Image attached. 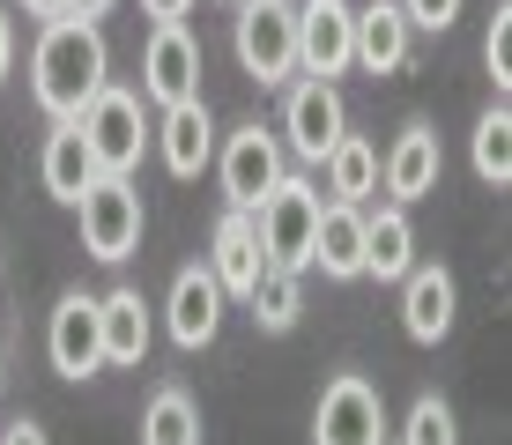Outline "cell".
<instances>
[{
	"label": "cell",
	"mask_w": 512,
	"mask_h": 445,
	"mask_svg": "<svg viewBox=\"0 0 512 445\" xmlns=\"http://www.w3.org/2000/svg\"><path fill=\"white\" fill-rule=\"evenodd\" d=\"M30 82H38V104L52 119H75L82 104L104 89V38H97V23L52 15L38 52H30Z\"/></svg>",
	"instance_id": "1"
},
{
	"label": "cell",
	"mask_w": 512,
	"mask_h": 445,
	"mask_svg": "<svg viewBox=\"0 0 512 445\" xmlns=\"http://www.w3.org/2000/svg\"><path fill=\"white\" fill-rule=\"evenodd\" d=\"M312 223H320V186L282 171L275 186L260 193V208H253V230H260L268 267H297V275H305L312 267Z\"/></svg>",
	"instance_id": "2"
},
{
	"label": "cell",
	"mask_w": 512,
	"mask_h": 445,
	"mask_svg": "<svg viewBox=\"0 0 512 445\" xmlns=\"http://www.w3.org/2000/svg\"><path fill=\"white\" fill-rule=\"evenodd\" d=\"M75 216H82V245H90V260L119 267L141 245V186H134V178H119V171H97L90 186H82Z\"/></svg>",
	"instance_id": "3"
},
{
	"label": "cell",
	"mask_w": 512,
	"mask_h": 445,
	"mask_svg": "<svg viewBox=\"0 0 512 445\" xmlns=\"http://www.w3.org/2000/svg\"><path fill=\"white\" fill-rule=\"evenodd\" d=\"M75 127H82V141H90L97 171H119V178H127V171L141 164L149 127H141V97H134V89H112V82H104L97 97L75 112Z\"/></svg>",
	"instance_id": "4"
},
{
	"label": "cell",
	"mask_w": 512,
	"mask_h": 445,
	"mask_svg": "<svg viewBox=\"0 0 512 445\" xmlns=\"http://www.w3.org/2000/svg\"><path fill=\"white\" fill-rule=\"evenodd\" d=\"M231 38H238V67L253 82L297 75V8H290V0H245Z\"/></svg>",
	"instance_id": "5"
},
{
	"label": "cell",
	"mask_w": 512,
	"mask_h": 445,
	"mask_svg": "<svg viewBox=\"0 0 512 445\" xmlns=\"http://www.w3.org/2000/svg\"><path fill=\"white\" fill-rule=\"evenodd\" d=\"M386 431V401L372 379H357V371H342V379H327L320 408H312V445H379Z\"/></svg>",
	"instance_id": "6"
},
{
	"label": "cell",
	"mask_w": 512,
	"mask_h": 445,
	"mask_svg": "<svg viewBox=\"0 0 512 445\" xmlns=\"http://www.w3.org/2000/svg\"><path fill=\"white\" fill-rule=\"evenodd\" d=\"M141 89H149L156 104L201 97V45L186 38V23H156V30H149V52H141Z\"/></svg>",
	"instance_id": "7"
},
{
	"label": "cell",
	"mask_w": 512,
	"mask_h": 445,
	"mask_svg": "<svg viewBox=\"0 0 512 445\" xmlns=\"http://www.w3.org/2000/svg\"><path fill=\"white\" fill-rule=\"evenodd\" d=\"M349 23H357L349 0H305V8H297V67H305L312 82H327V75L349 67Z\"/></svg>",
	"instance_id": "8"
},
{
	"label": "cell",
	"mask_w": 512,
	"mask_h": 445,
	"mask_svg": "<svg viewBox=\"0 0 512 445\" xmlns=\"http://www.w3.org/2000/svg\"><path fill=\"white\" fill-rule=\"evenodd\" d=\"M282 134H290V149L305 156V164H320L334 141L349 134L342 119V97H334V82H297L290 104H282Z\"/></svg>",
	"instance_id": "9"
},
{
	"label": "cell",
	"mask_w": 512,
	"mask_h": 445,
	"mask_svg": "<svg viewBox=\"0 0 512 445\" xmlns=\"http://www.w3.org/2000/svg\"><path fill=\"white\" fill-rule=\"evenodd\" d=\"M164 327H171V342H179V349L216 342V327H223V282L208 275V267H179L171 305H164Z\"/></svg>",
	"instance_id": "10"
},
{
	"label": "cell",
	"mask_w": 512,
	"mask_h": 445,
	"mask_svg": "<svg viewBox=\"0 0 512 445\" xmlns=\"http://www.w3.org/2000/svg\"><path fill=\"white\" fill-rule=\"evenodd\" d=\"M45 349H52V371L60 379H90V371L104 364V334H97V297H60V312H52V334H45Z\"/></svg>",
	"instance_id": "11"
},
{
	"label": "cell",
	"mask_w": 512,
	"mask_h": 445,
	"mask_svg": "<svg viewBox=\"0 0 512 445\" xmlns=\"http://www.w3.org/2000/svg\"><path fill=\"white\" fill-rule=\"evenodd\" d=\"M223 193H231V208H260V193L282 178V149H275V134H260V127H238L231 141H223Z\"/></svg>",
	"instance_id": "12"
},
{
	"label": "cell",
	"mask_w": 512,
	"mask_h": 445,
	"mask_svg": "<svg viewBox=\"0 0 512 445\" xmlns=\"http://www.w3.org/2000/svg\"><path fill=\"white\" fill-rule=\"evenodd\" d=\"M349 60L372 67V75H401V67H409V15H401V0L357 8V23H349Z\"/></svg>",
	"instance_id": "13"
},
{
	"label": "cell",
	"mask_w": 512,
	"mask_h": 445,
	"mask_svg": "<svg viewBox=\"0 0 512 445\" xmlns=\"http://www.w3.org/2000/svg\"><path fill=\"white\" fill-rule=\"evenodd\" d=\"M453 312H461V290H453L446 267H409V275H401V327H409L416 342H446Z\"/></svg>",
	"instance_id": "14"
},
{
	"label": "cell",
	"mask_w": 512,
	"mask_h": 445,
	"mask_svg": "<svg viewBox=\"0 0 512 445\" xmlns=\"http://www.w3.org/2000/svg\"><path fill=\"white\" fill-rule=\"evenodd\" d=\"M156 149H164L171 178H201V164L216 156V119H208L201 97L164 104V127H156Z\"/></svg>",
	"instance_id": "15"
},
{
	"label": "cell",
	"mask_w": 512,
	"mask_h": 445,
	"mask_svg": "<svg viewBox=\"0 0 512 445\" xmlns=\"http://www.w3.org/2000/svg\"><path fill=\"white\" fill-rule=\"evenodd\" d=\"M312 267L334 282H357L364 275V208L357 201H327L320 223H312Z\"/></svg>",
	"instance_id": "16"
},
{
	"label": "cell",
	"mask_w": 512,
	"mask_h": 445,
	"mask_svg": "<svg viewBox=\"0 0 512 445\" xmlns=\"http://www.w3.org/2000/svg\"><path fill=\"white\" fill-rule=\"evenodd\" d=\"M268 267L260 253V230H253V208H231V216L216 223V253H208V275L223 282V297H245L253 290V275Z\"/></svg>",
	"instance_id": "17"
},
{
	"label": "cell",
	"mask_w": 512,
	"mask_h": 445,
	"mask_svg": "<svg viewBox=\"0 0 512 445\" xmlns=\"http://www.w3.org/2000/svg\"><path fill=\"white\" fill-rule=\"evenodd\" d=\"M38 178H45L52 201H67V208H75V201H82V186L97 178V156H90V141H82L75 119H52L45 156H38Z\"/></svg>",
	"instance_id": "18"
},
{
	"label": "cell",
	"mask_w": 512,
	"mask_h": 445,
	"mask_svg": "<svg viewBox=\"0 0 512 445\" xmlns=\"http://www.w3.org/2000/svg\"><path fill=\"white\" fill-rule=\"evenodd\" d=\"M416 267V223H409V208H379V216H364V275H379V282H401Z\"/></svg>",
	"instance_id": "19"
},
{
	"label": "cell",
	"mask_w": 512,
	"mask_h": 445,
	"mask_svg": "<svg viewBox=\"0 0 512 445\" xmlns=\"http://www.w3.org/2000/svg\"><path fill=\"white\" fill-rule=\"evenodd\" d=\"M379 178H386V193H394L401 208L423 201V193L438 186V134H431V127H409V134L394 141V149H386Z\"/></svg>",
	"instance_id": "20"
},
{
	"label": "cell",
	"mask_w": 512,
	"mask_h": 445,
	"mask_svg": "<svg viewBox=\"0 0 512 445\" xmlns=\"http://www.w3.org/2000/svg\"><path fill=\"white\" fill-rule=\"evenodd\" d=\"M97 334H104V364H141L149 356V305H141V290L97 297Z\"/></svg>",
	"instance_id": "21"
},
{
	"label": "cell",
	"mask_w": 512,
	"mask_h": 445,
	"mask_svg": "<svg viewBox=\"0 0 512 445\" xmlns=\"http://www.w3.org/2000/svg\"><path fill=\"white\" fill-rule=\"evenodd\" d=\"M141 445H201V408L186 386H156L141 408Z\"/></svg>",
	"instance_id": "22"
},
{
	"label": "cell",
	"mask_w": 512,
	"mask_h": 445,
	"mask_svg": "<svg viewBox=\"0 0 512 445\" xmlns=\"http://www.w3.org/2000/svg\"><path fill=\"white\" fill-rule=\"evenodd\" d=\"M320 164H327V193H334V201H357L364 208V193H379V149H372V141L342 134Z\"/></svg>",
	"instance_id": "23"
},
{
	"label": "cell",
	"mask_w": 512,
	"mask_h": 445,
	"mask_svg": "<svg viewBox=\"0 0 512 445\" xmlns=\"http://www.w3.org/2000/svg\"><path fill=\"white\" fill-rule=\"evenodd\" d=\"M245 305H253V319L268 334H290L297 312H305V290H297V267H260L253 290H245Z\"/></svg>",
	"instance_id": "24"
},
{
	"label": "cell",
	"mask_w": 512,
	"mask_h": 445,
	"mask_svg": "<svg viewBox=\"0 0 512 445\" xmlns=\"http://www.w3.org/2000/svg\"><path fill=\"white\" fill-rule=\"evenodd\" d=\"M475 178H483V186H505L512 178V112H505V97L475 119Z\"/></svg>",
	"instance_id": "25"
},
{
	"label": "cell",
	"mask_w": 512,
	"mask_h": 445,
	"mask_svg": "<svg viewBox=\"0 0 512 445\" xmlns=\"http://www.w3.org/2000/svg\"><path fill=\"white\" fill-rule=\"evenodd\" d=\"M401 445H461V423H453V408L438 394H423L409 408V423H401Z\"/></svg>",
	"instance_id": "26"
},
{
	"label": "cell",
	"mask_w": 512,
	"mask_h": 445,
	"mask_svg": "<svg viewBox=\"0 0 512 445\" xmlns=\"http://www.w3.org/2000/svg\"><path fill=\"white\" fill-rule=\"evenodd\" d=\"M483 60H490V82H498V97L512 89V8L498 0V15H490V30H483Z\"/></svg>",
	"instance_id": "27"
},
{
	"label": "cell",
	"mask_w": 512,
	"mask_h": 445,
	"mask_svg": "<svg viewBox=\"0 0 512 445\" xmlns=\"http://www.w3.org/2000/svg\"><path fill=\"white\" fill-rule=\"evenodd\" d=\"M401 15H409V30H453L461 0H401Z\"/></svg>",
	"instance_id": "28"
},
{
	"label": "cell",
	"mask_w": 512,
	"mask_h": 445,
	"mask_svg": "<svg viewBox=\"0 0 512 445\" xmlns=\"http://www.w3.org/2000/svg\"><path fill=\"white\" fill-rule=\"evenodd\" d=\"M0 445H52V438L38 431V423H23V416H15V423H8V431H0Z\"/></svg>",
	"instance_id": "29"
},
{
	"label": "cell",
	"mask_w": 512,
	"mask_h": 445,
	"mask_svg": "<svg viewBox=\"0 0 512 445\" xmlns=\"http://www.w3.org/2000/svg\"><path fill=\"white\" fill-rule=\"evenodd\" d=\"M141 8H149V15H156V23H179V15L193 8V0H141Z\"/></svg>",
	"instance_id": "30"
},
{
	"label": "cell",
	"mask_w": 512,
	"mask_h": 445,
	"mask_svg": "<svg viewBox=\"0 0 512 445\" xmlns=\"http://www.w3.org/2000/svg\"><path fill=\"white\" fill-rule=\"evenodd\" d=\"M8 60H15V23H8V8H0V82H8Z\"/></svg>",
	"instance_id": "31"
},
{
	"label": "cell",
	"mask_w": 512,
	"mask_h": 445,
	"mask_svg": "<svg viewBox=\"0 0 512 445\" xmlns=\"http://www.w3.org/2000/svg\"><path fill=\"white\" fill-rule=\"evenodd\" d=\"M104 8H112V0H67V15H82V23H97Z\"/></svg>",
	"instance_id": "32"
},
{
	"label": "cell",
	"mask_w": 512,
	"mask_h": 445,
	"mask_svg": "<svg viewBox=\"0 0 512 445\" xmlns=\"http://www.w3.org/2000/svg\"><path fill=\"white\" fill-rule=\"evenodd\" d=\"M23 8H30V15H45V23H52V15H67V0H23Z\"/></svg>",
	"instance_id": "33"
}]
</instances>
